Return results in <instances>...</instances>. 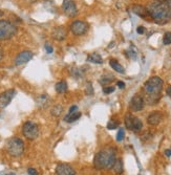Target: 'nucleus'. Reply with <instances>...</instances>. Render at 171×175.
Listing matches in <instances>:
<instances>
[{"mask_svg":"<svg viewBox=\"0 0 171 175\" xmlns=\"http://www.w3.org/2000/svg\"><path fill=\"white\" fill-rule=\"evenodd\" d=\"M146 8L155 23L166 24L171 20V0H155Z\"/></svg>","mask_w":171,"mask_h":175,"instance_id":"obj_1","label":"nucleus"},{"mask_svg":"<svg viewBox=\"0 0 171 175\" xmlns=\"http://www.w3.org/2000/svg\"><path fill=\"white\" fill-rule=\"evenodd\" d=\"M115 150L112 147H107L100 152H98L94 159V166L95 169H111L115 165L117 157Z\"/></svg>","mask_w":171,"mask_h":175,"instance_id":"obj_2","label":"nucleus"},{"mask_svg":"<svg viewBox=\"0 0 171 175\" xmlns=\"http://www.w3.org/2000/svg\"><path fill=\"white\" fill-rule=\"evenodd\" d=\"M163 80L160 77H152L144 84V91L147 96V102L149 104L158 102L159 96L161 94L162 88H163Z\"/></svg>","mask_w":171,"mask_h":175,"instance_id":"obj_3","label":"nucleus"},{"mask_svg":"<svg viewBox=\"0 0 171 175\" xmlns=\"http://www.w3.org/2000/svg\"><path fill=\"white\" fill-rule=\"evenodd\" d=\"M7 150L11 156L19 157L24 152V143L19 137H12L7 142Z\"/></svg>","mask_w":171,"mask_h":175,"instance_id":"obj_4","label":"nucleus"},{"mask_svg":"<svg viewBox=\"0 0 171 175\" xmlns=\"http://www.w3.org/2000/svg\"><path fill=\"white\" fill-rule=\"evenodd\" d=\"M17 26L7 20H0V40H8L17 34Z\"/></svg>","mask_w":171,"mask_h":175,"instance_id":"obj_5","label":"nucleus"},{"mask_svg":"<svg viewBox=\"0 0 171 175\" xmlns=\"http://www.w3.org/2000/svg\"><path fill=\"white\" fill-rule=\"evenodd\" d=\"M22 133L25 139L34 140L39 136V126L36 123L27 121L22 126Z\"/></svg>","mask_w":171,"mask_h":175,"instance_id":"obj_6","label":"nucleus"},{"mask_svg":"<svg viewBox=\"0 0 171 175\" xmlns=\"http://www.w3.org/2000/svg\"><path fill=\"white\" fill-rule=\"evenodd\" d=\"M89 30V25L87 22L81 21V20H77V21L72 22L71 25V31L75 36H83L84 34L87 33Z\"/></svg>","mask_w":171,"mask_h":175,"instance_id":"obj_7","label":"nucleus"},{"mask_svg":"<svg viewBox=\"0 0 171 175\" xmlns=\"http://www.w3.org/2000/svg\"><path fill=\"white\" fill-rule=\"evenodd\" d=\"M62 7H63L64 13L66 14V16L71 17V18L77 16L78 10H77L76 3H75L74 0H63Z\"/></svg>","mask_w":171,"mask_h":175,"instance_id":"obj_8","label":"nucleus"},{"mask_svg":"<svg viewBox=\"0 0 171 175\" xmlns=\"http://www.w3.org/2000/svg\"><path fill=\"white\" fill-rule=\"evenodd\" d=\"M15 94H16V91L14 89L5 90L0 94V108L7 107V106L12 102V100H13V97Z\"/></svg>","mask_w":171,"mask_h":175,"instance_id":"obj_9","label":"nucleus"},{"mask_svg":"<svg viewBox=\"0 0 171 175\" xmlns=\"http://www.w3.org/2000/svg\"><path fill=\"white\" fill-rule=\"evenodd\" d=\"M33 56H34V54L32 53V51H30V50H23L20 54H18V56L16 57L15 64L17 65V66L25 64V63H27L28 61H31V60L33 59Z\"/></svg>","mask_w":171,"mask_h":175,"instance_id":"obj_10","label":"nucleus"},{"mask_svg":"<svg viewBox=\"0 0 171 175\" xmlns=\"http://www.w3.org/2000/svg\"><path fill=\"white\" fill-rule=\"evenodd\" d=\"M144 105H145L144 99L141 96H139V94H135L131 99V101H130V109L132 111H134V112L143 110Z\"/></svg>","mask_w":171,"mask_h":175,"instance_id":"obj_11","label":"nucleus"},{"mask_svg":"<svg viewBox=\"0 0 171 175\" xmlns=\"http://www.w3.org/2000/svg\"><path fill=\"white\" fill-rule=\"evenodd\" d=\"M66 36H67V30L63 25L55 27L51 31V37L57 41H63L66 38Z\"/></svg>","mask_w":171,"mask_h":175,"instance_id":"obj_12","label":"nucleus"},{"mask_svg":"<svg viewBox=\"0 0 171 175\" xmlns=\"http://www.w3.org/2000/svg\"><path fill=\"white\" fill-rule=\"evenodd\" d=\"M56 174L57 175H75L76 171L67 163H59L56 167Z\"/></svg>","mask_w":171,"mask_h":175,"instance_id":"obj_13","label":"nucleus"},{"mask_svg":"<svg viewBox=\"0 0 171 175\" xmlns=\"http://www.w3.org/2000/svg\"><path fill=\"white\" fill-rule=\"evenodd\" d=\"M163 120V114L160 111H153L147 117V123L151 126H156L159 125Z\"/></svg>","mask_w":171,"mask_h":175,"instance_id":"obj_14","label":"nucleus"},{"mask_svg":"<svg viewBox=\"0 0 171 175\" xmlns=\"http://www.w3.org/2000/svg\"><path fill=\"white\" fill-rule=\"evenodd\" d=\"M132 11L135 15L142 17V18H147V16H149L148 11H147L146 7H142V5H133Z\"/></svg>","mask_w":171,"mask_h":175,"instance_id":"obj_15","label":"nucleus"},{"mask_svg":"<svg viewBox=\"0 0 171 175\" xmlns=\"http://www.w3.org/2000/svg\"><path fill=\"white\" fill-rule=\"evenodd\" d=\"M86 61L89 63H94V64H102L103 59H102V57H101V54L95 53V54H89L87 57V59H86Z\"/></svg>","mask_w":171,"mask_h":175,"instance_id":"obj_16","label":"nucleus"},{"mask_svg":"<svg viewBox=\"0 0 171 175\" xmlns=\"http://www.w3.org/2000/svg\"><path fill=\"white\" fill-rule=\"evenodd\" d=\"M81 117V112H78V111H75L72 113H67L64 116V121L67 123H72V122H76L78 121Z\"/></svg>","mask_w":171,"mask_h":175,"instance_id":"obj_17","label":"nucleus"},{"mask_svg":"<svg viewBox=\"0 0 171 175\" xmlns=\"http://www.w3.org/2000/svg\"><path fill=\"white\" fill-rule=\"evenodd\" d=\"M142 128H143V123L139 117L137 116H133L132 119V128L131 130L134 131V132H139L140 130H142Z\"/></svg>","mask_w":171,"mask_h":175,"instance_id":"obj_18","label":"nucleus"},{"mask_svg":"<svg viewBox=\"0 0 171 175\" xmlns=\"http://www.w3.org/2000/svg\"><path fill=\"white\" fill-rule=\"evenodd\" d=\"M109 64H110V66L112 67V69H114L115 71H117V73H125V69H124V67L122 66L117 60H110V61H109Z\"/></svg>","mask_w":171,"mask_h":175,"instance_id":"obj_19","label":"nucleus"},{"mask_svg":"<svg viewBox=\"0 0 171 175\" xmlns=\"http://www.w3.org/2000/svg\"><path fill=\"white\" fill-rule=\"evenodd\" d=\"M55 89L58 93H65L67 91V83L65 81H60L55 85Z\"/></svg>","mask_w":171,"mask_h":175,"instance_id":"obj_20","label":"nucleus"},{"mask_svg":"<svg viewBox=\"0 0 171 175\" xmlns=\"http://www.w3.org/2000/svg\"><path fill=\"white\" fill-rule=\"evenodd\" d=\"M48 102H50V99H48V96H46V94H42V96H40L38 99H37V104H38V107H46L48 104Z\"/></svg>","mask_w":171,"mask_h":175,"instance_id":"obj_21","label":"nucleus"},{"mask_svg":"<svg viewBox=\"0 0 171 175\" xmlns=\"http://www.w3.org/2000/svg\"><path fill=\"white\" fill-rule=\"evenodd\" d=\"M112 169H114V171L117 174H122L123 173V162H122V159H117L115 163V165L112 166Z\"/></svg>","mask_w":171,"mask_h":175,"instance_id":"obj_22","label":"nucleus"},{"mask_svg":"<svg viewBox=\"0 0 171 175\" xmlns=\"http://www.w3.org/2000/svg\"><path fill=\"white\" fill-rule=\"evenodd\" d=\"M62 111H63V107L58 104L51 108V116H60L61 113H62Z\"/></svg>","mask_w":171,"mask_h":175,"instance_id":"obj_23","label":"nucleus"},{"mask_svg":"<svg viewBox=\"0 0 171 175\" xmlns=\"http://www.w3.org/2000/svg\"><path fill=\"white\" fill-rule=\"evenodd\" d=\"M132 119H133V116L131 113H127L125 116V126L129 130H131V128H132Z\"/></svg>","mask_w":171,"mask_h":175,"instance_id":"obj_24","label":"nucleus"},{"mask_svg":"<svg viewBox=\"0 0 171 175\" xmlns=\"http://www.w3.org/2000/svg\"><path fill=\"white\" fill-rule=\"evenodd\" d=\"M115 80V78L112 76H109V74H107V76H104V77H102V78H101V80H100V83L102 85H107V84H109V83H111L112 81H114Z\"/></svg>","mask_w":171,"mask_h":175,"instance_id":"obj_25","label":"nucleus"},{"mask_svg":"<svg viewBox=\"0 0 171 175\" xmlns=\"http://www.w3.org/2000/svg\"><path fill=\"white\" fill-rule=\"evenodd\" d=\"M126 54H127V57H129V58L132 59V60H135V59H137V57H138L137 56V50L133 48L132 45L130 46L129 50H126Z\"/></svg>","mask_w":171,"mask_h":175,"instance_id":"obj_26","label":"nucleus"},{"mask_svg":"<svg viewBox=\"0 0 171 175\" xmlns=\"http://www.w3.org/2000/svg\"><path fill=\"white\" fill-rule=\"evenodd\" d=\"M85 94H86V96H92V94H94V87H92V83L91 82L86 83Z\"/></svg>","mask_w":171,"mask_h":175,"instance_id":"obj_27","label":"nucleus"},{"mask_svg":"<svg viewBox=\"0 0 171 175\" xmlns=\"http://www.w3.org/2000/svg\"><path fill=\"white\" fill-rule=\"evenodd\" d=\"M163 43L165 45H169L171 44V33H165V35L163 37Z\"/></svg>","mask_w":171,"mask_h":175,"instance_id":"obj_28","label":"nucleus"},{"mask_svg":"<svg viewBox=\"0 0 171 175\" xmlns=\"http://www.w3.org/2000/svg\"><path fill=\"white\" fill-rule=\"evenodd\" d=\"M118 126H119V122L110 120V121L108 122V124H107V129H109V130H114V129L118 128Z\"/></svg>","mask_w":171,"mask_h":175,"instance_id":"obj_29","label":"nucleus"},{"mask_svg":"<svg viewBox=\"0 0 171 175\" xmlns=\"http://www.w3.org/2000/svg\"><path fill=\"white\" fill-rule=\"evenodd\" d=\"M124 136H125V130L123 128H120L117 134V140L118 142H122L124 140Z\"/></svg>","mask_w":171,"mask_h":175,"instance_id":"obj_30","label":"nucleus"},{"mask_svg":"<svg viewBox=\"0 0 171 175\" xmlns=\"http://www.w3.org/2000/svg\"><path fill=\"white\" fill-rule=\"evenodd\" d=\"M71 74H74L76 78H79V77L82 76V70L80 69V68H77V67H75V68H72V70H71Z\"/></svg>","mask_w":171,"mask_h":175,"instance_id":"obj_31","label":"nucleus"},{"mask_svg":"<svg viewBox=\"0 0 171 175\" xmlns=\"http://www.w3.org/2000/svg\"><path fill=\"white\" fill-rule=\"evenodd\" d=\"M114 91H115V87H112V86H105V87L103 88V92L106 94L112 93Z\"/></svg>","mask_w":171,"mask_h":175,"instance_id":"obj_32","label":"nucleus"},{"mask_svg":"<svg viewBox=\"0 0 171 175\" xmlns=\"http://www.w3.org/2000/svg\"><path fill=\"white\" fill-rule=\"evenodd\" d=\"M27 173H28V175H38V171L34 168H28Z\"/></svg>","mask_w":171,"mask_h":175,"instance_id":"obj_33","label":"nucleus"},{"mask_svg":"<svg viewBox=\"0 0 171 175\" xmlns=\"http://www.w3.org/2000/svg\"><path fill=\"white\" fill-rule=\"evenodd\" d=\"M45 50H46V53H47V54H51L54 50H53V47H51L50 44H47V43H46V44H45Z\"/></svg>","mask_w":171,"mask_h":175,"instance_id":"obj_34","label":"nucleus"},{"mask_svg":"<svg viewBox=\"0 0 171 175\" xmlns=\"http://www.w3.org/2000/svg\"><path fill=\"white\" fill-rule=\"evenodd\" d=\"M137 33L140 34V35H143V34L145 33V27L144 26H139L137 28Z\"/></svg>","mask_w":171,"mask_h":175,"instance_id":"obj_35","label":"nucleus"},{"mask_svg":"<svg viewBox=\"0 0 171 175\" xmlns=\"http://www.w3.org/2000/svg\"><path fill=\"white\" fill-rule=\"evenodd\" d=\"M117 85H118L119 88H121V89H124V88H125V83L122 82V81H119V82L117 83Z\"/></svg>","mask_w":171,"mask_h":175,"instance_id":"obj_36","label":"nucleus"},{"mask_svg":"<svg viewBox=\"0 0 171 175\" xmlns=\"http://www.w3.org/2000/svg\"><path fill=\"white\" fill-rule=\"evenodd\" d=\"M77 110H78V106L74 105V106H71V107L69 108V111H68V113H72V112H75V111H77Z\"/></svg>","mask_w":171,"mask_h":175,"instance_id":"obj_37","label":"nucleus"},{"mask_svg":"<svg viewBox=\"0 0 171 175\" xmlns=\"http://www.w3.org/2000/svg\"><path fill=\"white\" fill-rule=\"evenodd\" d=\"M165 155L167 157H170L171 156V149H168V150H165Z\"/></svg>","mask_w":171,"mask_h":175,"instance_id":"obj_38","label":"nucleus"},{"mask_svg":"<svg viewBox=\"0 0 171 175\" xmlns=\"http://www.w3.org/2000/svg\"><path fill=\"white\" fill-rule=\"evenodd\" d=\"M166 91H167V94H168V96H169V97H171V85L167 88V90H166Z\"/></svg>","mask_w":171,"mask_h":175,"instance_id":"obj_39","label":"nucleus"},{"mask_svg":"<svg viewBox=\"0 0 171 175\" xmlns=\"http://www.w3.org/2000/svg\"><path fill=\"white\" fill-rule=\"evenodd\" d=\"M2 58H3V51L0 50V61L2 60Z\"/></svg>","mask_w":171,"mask_h":175,"instance_id":"obj_40","label":"nucleus"},{"mask_svg":"<svg viewBox=\"0 0 171 175\" xmlns=\"http://www.w3.org/2000/svg\"><path fill=\"white\" fill-rule=\"evenodd\" d=\"M4 15V13L3 12H2V11L1 10H0V17H2V16H3Z\"/></svg>","mask_w":171,"mask_h":175,"instance_id":"obj_41","label":"nucleus"},{"mask_svg":"<svg viewBox=\"0 0 171 175\" xmlns=\"http://www.w3.org/2000/svg\"><path fill=\"white\" fill-rule=\"evenodd\" d=\"M27 1H28V2H35L36 0H27Z\"/></svg>","mask_w":171,"mask_h":175,"instance_id":"obj_42","label":"nucleus"},{"mask_svg":"<svg viewBox=\"0 0 171 175\" xmlns=\"http://www.w3.org/2000/svg\"><path fill=\"white\" fill-rule=\"evenodd\" d=\"M7 175H15V174H14V173H12V174H7Z\"/></svg>","mask_w":171,"mask_h":175,"instance_id":"obj_43","label":"nucleus"}]
</instances>
